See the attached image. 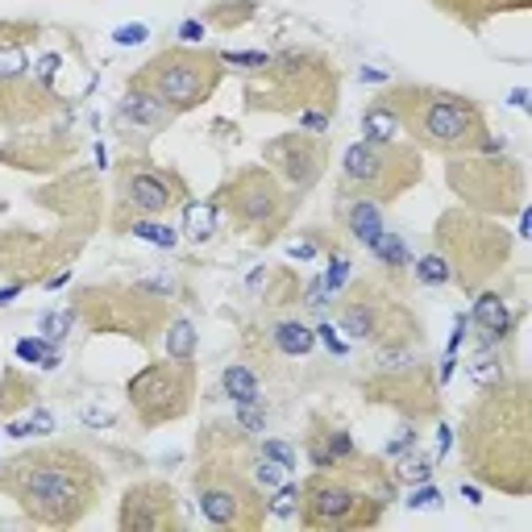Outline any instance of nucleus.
I'll return each instance as SVG.
<instances>
[{
  "instance_id": "obj_1",
  "label": "nucleus",
  "mask_w": 532,
  "mask_h": 532,
  "mask_svg": "<svg viewBox=\"0 0 532 532\" xmlns=\"http://www.w3.org/2000/svg\"><path fill=\"white\" fill-rule=\"evenodd\" d=\"M462 453L478 482L504 495L532 491V387L495 379L462 416Z\"/></svg>"
},
{
  "instance_id": "obj_2",
  "label": "nucleus",
  "mask_w": 532,
  "mask_h": 532,
  "mask_svg": "<svg viewBox=\"0 0 532 532\" xmlns=\"http://www.w3.org/2000/svg\"><path fill=\"white\" fill-rule=\"evenodd\" d=\"M0 491L42 528H75L92 516L104 474L75 445H34L0 462Z\"/></svg>"
},
{
  "instance_id": "obj_3",
  "label": "nucleus",
  "mask_w": 532,
  "mask_h": 532,
  "mask_svg": "<svg viewBox=\"0 0 532 532\" xmlns=\"http://www.w3.org/2000/svg\"><path fill=\"white\" fill-rule=\"evenodd\" d=\"M379 100L399 117V129L412 137L416 150L458 158V154H474L482 134H487V117L478 109V100L450 92V88L396 83Z\"/></svg>"
},
{
  "instance_id": "obj_4",
  "label": "nucleus",
  "mask_w": 532,
  "mask_h": 532,
  "mask_svg": "<svg viewBox=\"0 0 532 532\" xmlns=\"http://www.w3.org/2000/svg\"><path fill=\"white\" fill-rule=\"evenodd\" d=\"M250 109L304 112V109H337V67L312 50H283L271 55V67L254 71L246 88Z\"/></svg>"
},
{
  "instance_id": "obj_5",
  "label": "nucleus",
  "mask_w": 532,
  "mask_h": 532,
  "mask_svg": "<svg viewBox=\"0 0 532 532\" xmlns=\"http://www.w3.org/2000/svg\"><path fill=\"white\" fill-rule=\"evenodd\" d=\"M437 250L450 262L453 283L466 291H482L512 258V233L495 217H482L470 208H450L437 220Z\"/></svg>"
},
{
  "instance_id": "obj_6",
  "label": "nucleus",
  "mask_w": 532,
  "mask_h": 532,
  "mask_svg": "<svg viewBox=\"0 0 532 532\" xmlns=\"http://www.w3.org/2000/svg\"><path fill=\"white\" fill-rule=\"evenodd\" d=\"M220 80H225L220 55L217 50H204V46H171V50H158L146 67H137L134 75H129V83L154 92L175 117L208 104V100L217 96Z\"/></svg>"
},
{
  "instance_id": "obj_7",
  "label": "nucleus",
  "mask_w": 532,
  "mask_h": 532,
  "mask_svg": "<svg viewBox=\"0 0 532 532\" xmlns=\"http://www.w3.org/2000/svg\"><path fill=\"white\" fill-rule=\"evenodd\" d=\"M379 495L358 482L354 462L342 470H316L300 482V524L304 528H374L382 520Z\"/></svg>"
},
{
  "instance_id": "obj_8",
  "label": "nucleus",
  "mask_w": 532,
  "mask_h": 532,
  "mask_svg": "<svg viewBox=\"0 0 532 532\" xmlns=\"http://www.w3.org/2000/svg\"><path fill=\"white\" fill-rule=\"evenodd\" d=\"M291 196H296V191L287 188L271 166H242V171H233V175L220 183L212 204H217L233 225L254 233L258 242H271L274 233L291 220Z\"/></svg>"
},
{
  "instance_id": "obj_9",
  "label": "nucleus",
  "mask_w": 532,
  "mask_h": 532,
  "mask_svg": "<svg viewBox=\"0 0 532 532\" xmlns=\"http://www.w3.org/2000/svg\"><path fill=\"white\" fill-rule=\"evenodd\" d=\"M420 150L408 142H366L362 137L342 154V183L374 204L399 200L404 191L420 183Z\"/></svg>"
},
{
  "instance_id": "obj_10",
  "label": "nucleus",
  "mask_w": 532,
  "mask_h": 532,
  "mask_svg": "<svg viewBox=\"0 0 532 532\" xmlns=\"http://www.w3.org/2000/svg\"><path fill=\"white\" fill-rule=\"evenodd\" d=\"M191 482H196L200 516H204L212 528L254 532L266 524V495L254 487V478L242 474V466L204 462Z\"/></svg>"
},
{
  "instance_id": "obj_11",
  "label": "nucleus",
  "mask_w": 532,
  "mask_h": 532,
  "mask_svg": "<svg viewBox=\"0 0 532 532\" xmlns=\"http://www.w3.org/2000/svg\"><path fill=\"white\" fill-rule=\"evenodd\" d=\"M125 399H129L142 428L183 420L191 399H196V366L175 362V358H158V362L142 366L134 379L125 382Z\"/></svg>"
},
{
  "instance_id": "obj_12",
  "label": "nucleus",
  "mask_w": 532,
  "mask_h": 532,
  "mask_svg": "<svg viewBox=\"0 0 532 532\" xmlns=\"http://www.w3.org/2000/svg\"><path fill=\"white\" fill-rule=\"evenodd\" d=\"M450 188L462 200V208L482 212V217H504L516 212L524 196V171L512 158H478V154H458L450 166Z\"/></svg>"
},
{
  "instance_id": "obj_13",
  "label": "nucleus",
  "mask_w": 532,
  "mask_h": 532,
  "mask_svg": "<svg viewBox=\"0 0 532 532\" xmlns=\"http://www.w3.org/2000/svg\"><path fill=\"white\" fill-rule=\"evenodd\" d=\"M183 200H188V183L175 171H158L142 158H125L117 166V208L125 217H166Z\"/></svg>"
},
{
  "instance_id": "obj_14",
  "label": "nucleus",
  "mask_w": 532,
  "mask_h": 532,
  "mask_svg": "<svg viewBox=\"0 0 532 532\" xmlns=\"http://www.w3.org/2000/svg\"><path fill=\"white\" fill-rule=\"evenodd\" d=\"M337 328L350 333L354 342H391V337H412V328H399L396 316H404V304L396 296H382L379 283H354L337 300Z\"/></svg>"
},
{
  "instance_id": "obj_15",
  "label": "nucleus",
  "mask_w": 532,
  "mask_h": 532,
  "mask_svg": "<svg viewBox=\"0 0 532 532\" xmlns=\"http://www.w3.org/2000/svg\"><path fill=\"white\" fill-rule=\"evenodd\" d=\"M262 158L291 191H312L328 171V146L320 134H279L262 146Z\"/></svg>"
},
{
  "instance_id": "obj_16",
  "label": "nucleus",
  "mask_w": 532,
  "mask_h": 532,
  "mask_svg": "<svg viewBox=\"0 0 532 532\" xmlns=\"http://www.w3.org/2000/svg\"><path fill=\"white\" fill-rule=\"evenodd\" d=\"M117 528L121 532H179L183 520H179L175 491L166 482H158V478L125 487L121 507H117Z\"/></svg>"
},
{
  "instance_id": "obj_17",
  "label": "nucleus",
  "mask_w": 532,
  "mask_h": 532,
  "mask_svg": "<svg viewBox=\"0 0 532 532\" xmlns=\"http://www.w3.org/2000/svg\"><path fill=\"white\" fill-rule=\"evenodd\" d=\"M304 453H308V462H312L316 470H342L345 462H354L358 458V445L342 424H325L320 416H316L312 433H308V441H304Z\"/></svg>"
},
{
  "instance_id": "obj_18",
  "label": "nucleus",
  "mask_w": 532,
  "mask_h": 532,
  "mask_svg": "<svg viewBox=\"0 0 532 532\" xmlns=\"http://www.w3.org/2000/svg\"><path fill=\"white\" fill-rule=\"evenodd\" d=\"M478 300L474 308H470V325L482 328V345H499L512 337V328H516V316H512V308H507V300L499 296V291H491V287H482V291H474Z\"/></svg>"
},
{
  "instance_id": "obj_19",
  "label": "nucleus",
  "mask_w": 532,
  "mask_h": 532,
  "mask_svg": "<svg viewBox=\"0 0 532 532\" xmlns=\"http://www.w3.org/2000/svg\"><path fill=\"white\" fill-rule=\"evenodd\" d=\"M117 112H121V121H129L134 129H150V134H154V129H166V125L175 121V112L166 109V104L154 92L137 88V83H129V88H125Z\"/></svg>"
},
{
  "instance_id": "obj_20",
  "label": "nucleus",
  "mask_w": 532,
  "mask_h": 532,
  "mask_svg": "<svg viewBox=\"0 0 532 532\" xmlns=\"http://www.w3.org/2000/svg\"><path fill=\"white\" fill-rule=\"evenodd\" d=\"M266 342L283 358H308L316 350V328H308L300 316H279L266 325Z\"/></svg>"
},
{
  "instance_id": "obj_21",
  "label": "nucleus",
  "mask_w": 532,
  "mask_h": 532,
  "mask_svg": "<svg viewBox=\"0 0 532 532\" xmlns=\"http://www.w3.org/2000/svg\"><path fill=\"white\" fill-rule=\"evenodd\" d=\"M433 4L470 29H478L482 21H491L499 13H512V9H528V0H433Z\"/></svg>"
},
{
  "instance_id": "obj_22",
  "label": "nucleus",
  "mask_w": 532,
  "mask_h": 532,
  "mask_svg": "<svg viewBox=\"0 0 532 532\" xmlns=\"http://www.w3.org/2000/svg\"><path fill=\"white\" fill-rule=\"evenodd\" d=\"M345 233L354 237L358 246H374L382 233V208L374 204V200H366V196H354L350 204H345Z\"/></svg>"
},
{
  "instance_id": "obj_23",
  "label": "nucleus",
  "mask_w": 532,
  "mask_h": 532,
  "mask_svg": "<svg viewBox=\"0 0 532 532\" xmlns=\"http://www.w3.org/2000/svg\"><path fill=\"white\" fill-rule=\"evenodd\" d=\"M163 350L175 362H196V325L188 316H166L163 320Z\"/></svg>"
},
{
  "instance_id": "obj_24",
  "label": "nucleus",
  "mask_w": 532,
  "mask_h": 532,
  "mask_svg": "<svg viewBox=\"0 0 532 532\" xmlns=\"http://www.w3.org/2000/svg\"><path fill=\"white\" fill-rule=\"evenodd\" d=\"M220 208L212 200H183V237L191 242H208L217 233Z\"/></svg>"
},
{
  "instance_id": "obj_25",
  "label": "nucleus",
  "mask_w": 532,
  "mask_h": 532,
  "mask_svg": "<svg viewBox=\"0 0 532 532\" xmlns=\"http://www.w3.org/2000/svg\"><path fill=\"white\" fill-rule=\"evenodd\" d=\"M220 387H225V396L233 404H258L262 399V387H258V374L242 362H233V366L220 370Z\"/></svg>"
},
{
  "instance_id": "obj_26",
  "label": "nucleus",
  "mask_w": 532,
  "mask_h": 532,
  "mask_svg": "<svg viewBox=\"0 0 532 532\" xmlns=\"http://www.w3.org/2000/svg\"><path fill=\"white\" fill-rule=\"evenodd\" d=\"M362 137L366 142H399L404 137V129H399V117L382 100H374V104H366V112H362Z\"/></svg>"
},
{
  "instance_id": "obj_27",
  "label": "nucleus",
  "mask_w": 532,
  "mask_h": 532,
  "mask_svg": "<svg viewBox=\"0 0 532 532\" xmlns=\"http://www.w3.org/2000/svg\"><path fill=\"white\" fill-rule=\"evenodd\" d=\"M121 229H129L134 237H142V242H150V246H158V250L179 246V233L166 225V217H129Z\"/></svg>"
},
{
  "instance_id": "obj_28",
  "label": "nucleus",
  "mask_w": 532,
  "mask_h": 532,
  "mask_svg": "<svg viewBox=\"0 0 532 532\" xmlns=\"http://www.w3.org/2000/svg\"><path fill=\"white\" fill-rule=\"evenodd\" d=\"M370 254H374V262L379 266H387V271H404V266H412V254H408V242L399 237V233H379V242L370 246Z\"/></svg>"
},
{
  "instance_id": "obj_29",
  "label": "nucleus",
  "mask_w": 532,
  "mask_h": 532,
  "mask_svg": "<svg viewBox=\"0 0 532 532\" xmlns=\"http://www.w3.org/2000/svg\"><path fill=\"white\" fill-rule=\"evenodd\" d=\"M300 516V487L296 482H279L266 499V520H296Z\"/></svg>"
},
{
  "instance_id": "obj_30",
  "label": "nucleus",
  "mask_w": 532,
  "mask_h": 532,
  "mask_svg": "<svg viewBox=\"0 0 532 532\" xmlns=\"http://www.w3.org/2000/svg\"><path fill=\"white\" fill-rule=\"evenodd\" d=\"M412 271H416V279H420L424 287H445V283H453V271H450V262H445V254H441V250H433V254L416 258V262H412Z\"/></svg>"
},
{
  "instance_id": "obj_31",
  "label": "nucleus",
  "mask_w": 532,
  "mask_h": 532,
  "mask_svg": "<svg viewBox=\"0 0 532 532\" xmlns=\"http://www.w3.org/2000/svg\"><path fill=\"white\" fill-rule=\"evenodd\" d=\"M470 379L478 382V387H487V382L504 379V362H499V345H482L478 350V358L470 362Z\"/></svg>"
},
{
  "instance_id": "obj_32",
  "label": "nucleus",
  "mask_w": 532,
  "mask_h": 532,
  "mask_svg": "<svg viewBox=\"0 0 532 532\" xmlns=\"http://www.w3.org/2000/svg\"><path fill=\"white\" fill-rule=\"evenodd\" d=\"M17 358L29 362V366H38V362H42V370H55L58 366V350H55V345H46L42 337H21V342H17Z\"/></svg>"
},
{
  "instance_id": "obj_33",
  "label": "nucleus",
  "mask_w": 532,
  "mask_h": 532,
  "mask_svg": "<svg viewBox=\"0 0 532 532\" xmlns=\"http://www.w3.org/2000/svg\"><path fill=\"white\" fill-rule=\"evenodd\" d=\"M233 424H237V433L258 437L262 428H266V399H258V404H233Z\"/></svg>"
},
{
  "instance_id": "obj_34",
  "label": "nucleus",
  "mask_w": 532,
  "mask_h": 532,
  "mask_svg": "<svg viewBox=\"0 0 532 532\" xmlns=\"http://www.w3.org/2000/svg\"><path fill=\"white\" fill-rule=\"evenodd\" d=\"M433 458H424V453H416V458H399V466H396V482H408V487H416V482H428L433 478Z\"/></svg>"
},
{
  "instance_id": "obj_35",
  "label": "nucleus",
  "mask_w": 532,
  "mask_h": 532,
  "mask_svg": "<svg viewBox=\"0 0 532 532\" xmlns=\"http://www.w3.org/2000/svg\"><path fill=\"white\" fill-rule=\"evenodd\" d=\"M279 482H287V470H283V466H274L271 458H262V453H258V458H254V487H258L262 495H271Z\"/></svg>"
},
{
  "instance_id": "obj_36",
  "label": "nucleus",
  "mask_w": 532,
  "mask_h": 532,
  "mask_svg": "<svg viewBox=\"0 0 532 532\" xmlns=\"http://www.w3.org/2000/svg\"><path fill=\"white\" fill-rule=\"evenodd\" d=\"M220 67L262 71V67H271V55L266 50H220Z\"/></svg>"
},
{
  "instance_id": "obj_37",
  "label": "nucleus",
  "mask_w": 532,
  "mask_h": 532,
  "mask_svg": "<svg viewBox=\"0 0 532 532\" xmlns=\"http://www.w3.org/2000/svg\"><path fill=\"white\" fill-rule=\"evenodd\" d=\"M75 316H80V308H63V312H46L38 320V328L50 337V342H63L67 337V328L75 325Z\"/></svg>"
},
{
  "instance_id": "obj_38",
  "label": "nucleus",
  "mask_w": 532,
  "mask_h": 532,
  "mask_svg": "<svg viewBox=\"0 0 532 532\" xmlns=\"http://www.w3.org/2000/svg\"><path fill=\"white\" fill-rule=\"evenodd\" d=\"M258 453H262V458H271L274 466H283L287 474H291V470L300 466V453L291 450L287 441H274V437H266V441H262V445H258Z\"/></svg>"
},
{
  "instance_id": "obj_39",
  "label": "nucleus",
  "mask_w": 532,
  "mask_h": 532,
  "mask_svg": "<svg viewBox=\"0 0 532 532\" xmlns=\"http://www.w3.org/2000/svg\"><path fill=\"white\" fill-rule=\"evenodd\" d=\"M320 279H325V287L333 291V296H337V291L350 283V258H345L342 250H333V254H328V271L320 274Z\"/></svg>"
},
{
  "instance_id": "obj_40",
  "label": "nucleus",
  "mask_w": 532,
  "mask_h": 532,
  "mask_svg": "<svg viewBox=\"0 0 532 532\" xmlns=\"http://www.w3.org/2000/svg\"><path fill=\"white\" fill-rule=\"evenodd\" d=\"M300 300H304V308H308V312H325V304L333 300V291H328V287H325V279L316 274V279H308V283H304Z\"/></svg>"
},
{
  "instance_id": "obj_41",
  "label": "nucleus",
  "mask_w": 532,
  "mask_h": 532,
  "mask_svg": "<svg viewBox=\"0 0 532 532\" xmlns=\"http://www.w3.org/2000/svg\"><path fill=\"white\" fill-rule=\"evenodd\" d=\"M408 512H420V507H441V491L437 487H428V482H416V491L404 499Z\"/></svg>"
},
{
  "instance_id": "obj_42",
  "label": "nucleus",
  "mask_w": 532,
  "mask_h": 532,
  "mask_svg": "<svg viewBox=\"0 0 532 532\" xmlns=\"http://www.w3.org/2000/svg\"><path fill=\"white\" fill-rule=\"evenodd\" d=\"M146 38H150V26H142V21H129V26L112 29V42H117V46H142Z\"/></svg>"
},
{
  "instance_id": "obj_43",
  "label": "nucleus",
  "mask_w": 532,
  "mask_h": 532,
  "mask_svg": "<svg viewBox=\"0 0 532 532\" xmlns=\"http://www.w3.org/2000/svg\"><path fill=\"white\" fill-rule=\"evenodd\" d=\"M296 121H300L304 134H328V121H333V112H325V109H304V112H296Z\"/></svg>"
},
{
  "instance_id": "obj_44",
  "label": "nucleus",
  "mask_w": 532,
  "mask_h": 532,
  "mask_svg": "<svg viewBox=\"0 0 532 532\" xmlns=\"http://www.w3.org/2000/svg\"><path fill=\"white\" fill-rule=\"evenodd\" d=\"M204 34H208V26H204V21H196V17L179 26V42H183V46H196V42H204Z\"/></svg>"
},
{
  "instance_id": "obj_45",
  "label": "nucleus",
  "mask_w": 532,
  "mask_h": 532,
  "mask_svg": "<svg viewBox=\"0 0 532 532\" xmlns=\"http://www.w3.org/2000/svg\"><path fill=\"white\" fill-rule=\"evenodd\" d=\"M412 445H416V433H412V428H404L399 437L387 441V458H404V453H412Z\"/></svg>"
},
{
  "instance_id": "obj_46",
  "label": "nucleus",
  "mask_w": 532,
  "mask_h": 532,
  "mask_svg": "<svg viewBox=\"0 0 532 532\" xmlns=\"http://www.w3.org/2000/svg\"><path fill=\"white\" fill-rule=\"evenodd\" d=\"M316 342H325L328 354H337V358L345 354V342L337 337V328H333V325H320V328H316Z\"/></svg>"
},
{
  "instance_id": "obj_47",
  "label": "nucleus",
  "mask_w": 532,
  "mask_h": 532,
  "mask_svg": "<svg viewBox=\"0 0 532 532\" xmlns=\"http://www.w3.org/2000/svg\"><path fill=\"white\" fill-rule=\"evenodd\" d=\"M26 424H29V433H55V416H50L46 408H34Z\"/></svg>"
},
{
  "instance_id": "obj_48",
  "label": "nucleus",
  "mask_w": 532,
  "mask_h": 532,
  "mask_svg": "<svg viewBox=\"0 0 532 532\" xmlns=\"http://www.w3.org/2000/svg\"><path fill=\"white\" fill-rule=\"evenodd\" d=\"M287 254H291V258H300V262H312V258H316V242H312V237H304V242H291V246H287Z\"/></svg>"
},
{
  "instance_id": "obj_49",
  "label": "nucleus",
  "mask_w": 532,
  "mask_h": 532,
  "mask_svg": "<svg viewBox=\"0 0 532 532\" xmlns=\"http://www.w3.org/2000/svg\"><path fill=\"white\" fill-rule=\"evenodd\" d=\"M83 424H92V428H100V424H112V412H100V408H83Z\"/></svg>"
},
{
  "instance_id": "obj_50",
  "label": "nucleus",
  "mask_w": 532,
  "mask_h": 532,
  "mask_svg": "<svg viewBox=\"0 0 532 532\" xmlns=\"http://www.w3.org/2000/svg\"><path fill=\"white\" fill-rule=\"evenodd\" d=\"M55 71H58V55H46V58H42V67H38V75H42V83L50 80V75H55Z\"/></svg>"
},
{
  "instance_id": "obj_51",
  "label": "nucleus",
  "mask_w": 532,
  "mask_h": 532,
  "mask_svg": "<svg viewBox=\"0 0 532 532\" xmlns=\"http://www.w3.org/2000/svg\"><path fill=\"white\" fill-rule=\"evenodd\" d=\"M21 287H26V283H9V287H0V308H4V304L13 300V296L21 291Z\"/></svg>"
},
{
  "instance_id": "obj_52",
  "label": "nucleus",
  "mask_w": 532,
  "mask_h": 532,
  "mask_svg": "<svg viewBox=\"0 0 532 532\" xmlns=\"http://www.w3.org/2000/svg\"><path fill=\"white\" fill-rule=\"evenodd\" d=\"M358 75H362V83H382V80H387V75H382V71H374V67H362V71H358Z\"/></svg>"
},
{
  "instance_id": "obj_53",
  "label": "nucleus",
  "mask_w": 532,
  "mask_h": 532,
  "mask_svg": "<svg viewBox=\"0 0 532 532\" xmlns=\"http://www.w3.org/2000/svg\"><path fill=\"white\" fill-rule=\"evenodd\" d=\"M462 495L470 499V504H482V491H478V487H466V482H462Z\"/></svg>"
},
{
  "instance_id": "obj_54",
  "label": "nucleus",
  "mask_w": 532,
  "mask_h": 532,
  "mask_svg": "<svg viewBox=\"0 0 532 532\" xmlns=\"http://www.w3.org/2000/svg\"><path fill=\"white\" fill-rule=\"evenodd\" d=\"M524 100H528V92H524V88H516V92H512V104H516V109H524Z\"/></svg>"
}]
</instances>
